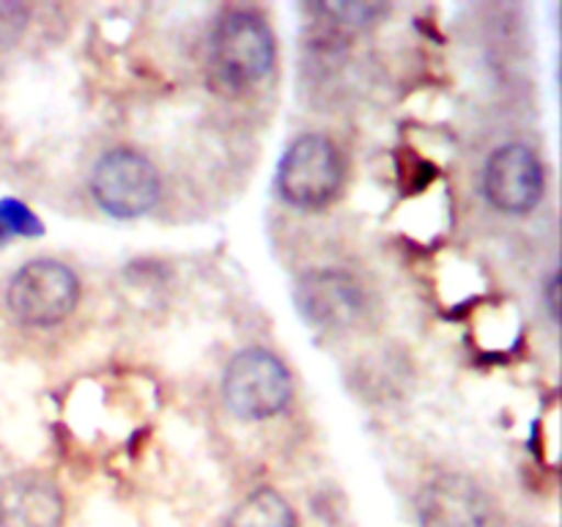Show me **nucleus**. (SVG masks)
Here are the masks:
<instances>
[{"label":"nucleus","mask_w":562,"mask_h":527,"mask_svg":"<svg viewBox=\"0 0 562 527\" xmlns=\"http://www.w3.org/2000/svg\"><path fill=\"white\" fill-rule=\"evenodd\" d=\"M278 44L272 27L256 11H228L217 22L209 55V75L217 91L247 93L261 86L274 69Z\"/></svg>","instance_id":"1"},{"label":"nucleus","mask_w":562,"mask_h":527,"mask_svg":"<svg viewBox=\"0 0 562 527\" xmlns=\"http://www.w3.org/2000/svg\"><path fill=\"white\" fill-rule=\"evenodd\" d=\"M294 395L289 366L269 349H241L223 373V399L231 415L245 423L278 417Z\"/></svg>","instance_id":"2"},{"label":"nucleus","mask_w":562,"mask_h":527,"mask_svg":"<svg viewBox=\"0 0 562 527\" xmlns=\"http://www.w3.org/2000/svg\"><path fill=\"white\" fill-rule=\"evenodd\" d=\"M80 302V280L55 258H33L9 280L5 305L25 327H55L75 313Z\"/></svg>","instance_id":"3"},{"label":"nucleus","mask_w":562,"mask_h":527,"mask_svg":"<svg viewBox=\"0 0 562 527\" xmlns=\"http://www.w3.org/2000/svg\"><path fill=\"white\" fill-rule=\"evenodd\" d=\"M346 168L340 148L327 135H300L278 165V192L296 209H324L338 198Z\"/></svg>","instance_id":"4"},{"label":"nucleus","mask_w":562,"mask_h":527,"mask_svg":"<svg viewBox=\"0 0 562 527\" xmlns=\"http://www.w3.org/2000/svg\"><path fill=\"white\" fill-rule=\"evenodd\" d=\"M91 195L102 212L119 220H135L151 212L162 195V179L154 162L132 148L102 154L91 170Z\"/></svg>","instance_id":"5"},{"label":"nucleus","mask_w":562,"mask_h":527,"mask_svg":"<svg viewBox=\"0 0 562 527\" xmlns=\"http://www.w3.org/2000/svg\"><path fill=\"white\" fill-rule=\"evenodd\" d=\"M417 527H486L492 497L464 472H439L415 494Z\"/></svg>","instance_id":"6"},{"label":"nucleus","mask_w":562,"mask_h":527,"mask_svg":"<svg viewBox=\"0 0 562 527\" xmlns=\"http://www.w3.org/2000/svg\"><path fill=\"white\" fill-rule=\"evenodd\" d=\"M483 192L503 214H527L547 192V170L530 146L508 143L488 157L483 168Z\"/></svg>","instance_id":"7"},{"label":"nucleus","mask_w":562,"mask_h":527,"mask_svg":"<svg viewBox=\"0 0 562 527\" xmlns=\"http://www.w3.org/2000/svg\"><path fill=\"white\" fill-rule=\"evenodd\" d=\"M294 302L311 327L340 333L360 318L366 294L344 269H313L296 280Z\"/></svg>","instance_id":"8"},{"label":"nucleus","mask_w":562,"mask_h":527,"mask_svg":"<svg viewBox=\"0 0 562 527\" xmlns=\"http://www.w3.org/2000/svg\"><path fill=\"white\" fill-rule=\"evenodd\" d=\"M66 503L53 481L36 472L0 478V527H64Z\"/></svg>","instance_id":"9"},{"label":"nucleus","mask_w":562,"mask_h":527,"mask_svg":"<svg viewBox=\"0 0 562 527\" xmlns=\"http://www.w3.org/2000/svg\"><path fill=\"white\" fill-rule=\"evenodd\" d=\"M225 527H296V514L280 492L258 489L236 505Z\"/></svg>","instance_id":"10"},{"label":"nucleus","mask_w":562,"mask_h":527,"mask_svg":"<svg viewBox=\"0 0 562 527\" xmlns=\"http://www.w3.org/2000/svg\"><path fill=\"white\" fill-rule=\"evenodd\" d=\"M0 220H3L9 236H42L44 225L31 209L16 198H0Z\"/></svg>","instance_id":"11"},{"label":"nucleus","mask_w":562,"mask_h":527,"mask_svg":"<svg viewBox=\"0 0 562 527\" xmlns=\"http://www.w3.org/2000/svg\"><path fill=\"white\" fill-rule=\"evenodd\" d=\"M543 300H547L549 316H552L554 322H558V311H560V278H558V272H554L552 278H549L547 289H543Z\"/></svg>","instance_id":"12"},{"label":"nucleus","mask_w":562,"mask_h":527,"mask_svg":"<svg viewBox=\"0 0 562 527\" xmlns=\"http://www.w3.org/2000/svg\"><path fill=\"white\" fill-rule=\"evenodd\" d=\"M5 239H9V231H5L3 220H0V247H3V245H5Z\"/></svg>","instance_id":"13"}]
</instances>
